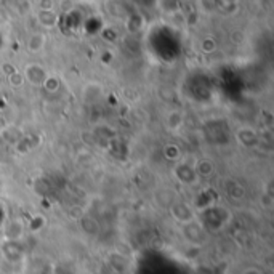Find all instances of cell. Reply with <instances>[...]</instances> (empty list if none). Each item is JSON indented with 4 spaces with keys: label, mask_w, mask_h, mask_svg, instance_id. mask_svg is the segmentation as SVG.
Instances as JSON below:
<instances>
[{
    "label": "cell",
    "mask_w": 274,
    "mask_h": 274,
    "mask_svg": "<svg viewBox=\"0 0 274 274\" xmlns=\"http://www.w3.org/2000/svg\"><path fill=\"white\" fill-rule=\"evenodd\" d=\"M174 177L178 183L185 186H194L199 181L194 167H192V164H188V162H177L174 165Z\"/></svg>",
    "instance_id": "6da1fadb"
},
{
    "label": "cell",
    "mask_w": 274,
    "mask_h": 274,
    "mask_svg": "<svg viewBox=\"0 0 274 274\" xmlns=\"http://www.w3.org/2000/svg\"><path fill=\"white\" fill-rule=\"evenodd\" d=\"M47 74H48V71L42 64H39V63H29L23 69V76H24L26 84L32 85V87H40V85H42V82L45 80Z\"/></svg>",
    "instance_id": "7a4b0ae2"
},
{
    "label": "cell",
    "mask_w": 274,
    "mask_h": 274,
    "mask_svg": "<svg viewBox=\"0 0 274 274\" xmlns=\"http://www.w3.org/2000/svg\"><path fill=\"white\" fill-rule=\"evenodd\" d=\"M234 136H236V141L242 148L253 149L260 145V135L257 133V130L252 128V127H247V125H242V127L236 128Z\"/></svg>",
    "instance_id": "3957f363"
},
{
    "label": "cell",
    "mask_w": 274,
    "mask_h": 274,
    "mask_svg": "<svg viewBox=\"0 0 274 274\" xmlns=\"http://www.w3.org/2000/svg\"><path fill=\"white\" fill-rule=\"evenodd\" d=\"M170 213L172 217H174L177 221L180 223H189L194 220V210H192L188 204H185V202H174V204L170 206Z\"/></svg>",
    "instance_id": "277c9868"
},
{
    "label": "cell",
    "mask_w": 274,
    "mask_h": 274,
    "mask_svg": "<svg viewBox=\"0 0 274 274\" xmlns=\"http://www.w3.org/2000/svg\"><path fill=\"white\" fill-rule=\"evenodd\" d=\"M47 45V36L40 30L36 32H30L26 39V50L32 55H39L44 52V48Z\"/></svg>",
    "instance_id": "5b68a950"
},
{
    "label": "cell",
    "mask_w": 274,
    "mask_h": 274,
    "mask_svg": "<svg viewBox=\"0 0 274 274\" xmlns=\"http://www.w3.org/2000/svg\"><path fill=\"white\" fill-rule=\"evenodd\" d=\"M34 16H36L37 26L40 29H53L56 27L58 19H59L55 10H37V13Z\"/></svg>",
    "instance_id": "8992f818"
},
{
    "label": "cell",
    "mask_w": 274,
    "mask_h": 274,
    "mask_svg": "<svg viewBox=\"0 0 274 274\" xmlns=\"http://www.w3.org/2000/svg\"><path fill=\"white\" fill-rule=\"evenodd\" d=\"M192 167H194V172L199 180L210 178L213 174H215V164H213V160H210V159H199L196 164H192Z\"/></svg>",
    "instance_id": "52a82bcc"
},
{
    "label": "cell",
    "mask_w": 274,
    "mask_h": 274,
    "mask_svg": "<svg viewBox=\"0 0 274 274\" xmlns=\"http://www.w3.org/2000/svg\"><path fill=\"white\" fill-rule=\"evenodd\" d=\"M101 95H103V87L98 82H88L82 90V98L85 103H95L96 99L101 98Z\"/></svg>",
    "instance_id": "ba28073f"
},
{
    "label": "cell",
    "mask_w": 274,
    "mask_h": 274,
    "mask_svg": "<svg viewBox=\"0 0 274 274\" xmlns=\"http://www.w3.org/2000/svg\"><path fill=\"white\" fill-rule=\"evenodd\" d=\"M183 124H185V117H183V114L180 113V111H170L165 117V125L172 131L180 130L183 127Z\"/></svg>",
    "instance_id": "9c48e42d"
},
{
    "label": "cell",
    "mask_w": 274,
    "mask_h": 274,
    "mask_svg": "<svg viewBox=\"0 0 274 274\" xmlns=\"http://www.w3.org/2000/svg\"><path fill=\"white\" fill-rule=\"evenodd\" d=\"M42 87L47 93H50V95H53V93H58L59 91V88H61V79L56 76V74H47V77H45V80L42 82Z\"/></svg>",
    "instance_id": "30bf717a"
},
{
    "label": "cell",
    "mask_w": 274,
    "mask_h": 274,
    "mask_svg": "<svg viewBox=\"0 0 274 274\" xmlns=\"http://www.w3.org/2000/svg\"><path fill=\"white\" fill-rule=\"evenodd\" d=\"M162 154H164V157L170 162H180L183 157V151L175 143H167L164 148H162Z\"/></svg>",
    "instance_id": "8fae6325"
},
{
    "label": "cell",
    "mask_w": 274,
    "mask_h": 274,
    "mask_svg": "<svg viewBox=\"0 0 274 274\" xmlns=\"http://www.w3.org/2000/svg\"><path fill=\"white\" fill-rule=\"evenodd\" d=\"M226 192L232 199H242L246 194V189L237 180H228L226 181Z\"/></svg>",
    "instance_id": "7c38bea8"
},
{
    "label": "cell",
    "mask_w": 274,
    "mask_h": 274,
    "mask_svg": "<svg viewBox=\"0 0 274 274\" xmlns=\"http://www.w3.org/2000/svg\"><path fill=\"white\" fill-rule=\"evenodd\" d=\"M217 48H218V44H217V40L213 39L212 36H206V37H202V39H200V42H199V50H200L202 53L212 55V53H215V52H217Z\"/></svg>",
    "instance_id": "4fadbf2b"
},
{
    "label": "cell",
    "mask_w": 274,
    "mask_h": 274,
    "mask_svg": "<svg viewBox=\"0 0 274 274\" xmlns=\"http://www.w3.org/2000/svg\"><path fill=\"white\" fill-rule=\"evenodd\" d=\"M7 82H8V85L12 87V88H21L26 84V80H24V76H23L21 71L15 69L13 73H10L7 76Z\"/></svg>",
    "instance_id": "5bb4252c"
},
{
    "label": "cell",
    "mask_w": 274,
    "mask_h": 274,
    "mask_svg": "<svg viewBox=\"0 0 274 274\" xmlns=\"http://www.w3.org/2000/svg\"><path fill=\"white\" fill-rule=\"evenodd\" d=\"M202 7H204L206 12H215V10L220 8L221 0H200Z\"/></svg>",
    "instance_id": "9a60e30c"
},
{
    "label": "cell",
    "mask_w": 274,
    "mask_h": 274,
    "mask_svg": "<svg viewBox=\"0 0 274 274\" xmlns=\"http://www.w3.org/2000/svg\"><path fill=\"white\" fill-rule=\"evenodd\" d=\"M272 200H274V197H272L271 192L269 191H263V194L260 197V204L263 207H266V209H271L272 207Z\"/></svg>",
    "instance_id": "2e32d148"
},
{
    "label": "cell",
    "mask_w": 274,
    "mask_h": 274,
    "mask_svg": "<svg viewBox=\"0 0 274 274\" xmlns=\"http://www.w3.org/2000/svg\"><path fill=\"white\" fill-rule=\"evenodd\" d=\"M39 10H55V0H39Z\"/></svg>",
    "instance_id": "e0dca14e"
},
{
    "label": "cell",
    "mask_w": 274,
    "mask_h": 274,
    "mask_svg": "<svg viewBox=\"0 0 274 274\" xmlns=\"http://www.w3.org/2000/svg\"><path fill=\"white\" fill-rule=\"evenodd\" d=\"M10 21V12L5 8V5L0 7V26H4Z\"/></svg>",
    "instance_id": "ac0fdd59"
},
{
    "label": "cell",
    "mask_w": 274,
    "mask_h": 274,
    "mask_svg": "<svg viewBox=\"0 0 274 274\" xmlns=\"http://www.w3.org/2000/svg\"><path fill=\"white\" fill-rule=\"evenodd\" d=\"M242 274H261L258 269H255V268H250V269H247V271H244Z\"/></svg>",
    "instance_id": "d6986e66"
},
{
    "label": "cell",
    "mask_w": 274,
    "mask_h": 274,
    "mask_svg": "<svg viewBox=\"0 0 274 274\" xmlns=\"http://www.w3.org/2000/svg\"><path fill=\"white\" fill-rule=\"evenodd\" d=\"M239 0H221V4H231V5H236Z\"/></svg>",
    "instance_id": "ffe728a7"
},
{
    "label": "cell",
    "mask_w": 274,
    "mask_h": 274,
    "mask_svg": "<svg viewBox=\"0 0 274 274\" xmlns=\"http://www.w3.org/2000/svg\"><path fill=\"white\" fill-rule=\"evenodd\" d=\"M4 2H5V0H0V7H2V5H4Z\"/></svg>",
    "instance_id": "44dd1931"
}]
</instances>
